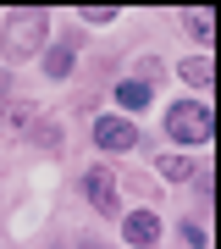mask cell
<instances>
[{
    "label": "cell",
    "instance_id": "8fae6325",
    "mask_svg": "<svg viewBox=\"0 0 221 249\" xmlns=\"http://www.w3.org/2000/svg\"><path fill=\"white\" fill-rule=\"evenodd\" d=\"M183 34H194L199 45H210V34H216V17H210V11H183Z\"/></svg>",
    "mask_w": 221,
    "mask_h": 249
},
{
    "label": "cell",
    "instance_id": "ba28073f",
    "mask_svg": "<svg viewBox=\"0 0 221 249\" xmlns=\"http://www.w3.org/2000/svg\"><path fill=\"white\" fill-rule=\"evenodd\" d=\"M150 83H144V78H122V83H116V106H122V111H144V106H150Z\"/></svg>",
    "mask_w": 221,
    "mask_h": 249
},
{
    "label": "cell",
    "instance_id": "5bb4252c",
    "mask_svg": "<svg viewBox=\"0 0 221 249\" xmlns=\"http://www.w3.org/2000/svg\"><path fill=\"white\" fill-rule=\"evenodd\" d=\"M78 249H111V244H94V238H83V244H78Z\"/></svg>",
    "mask_w": 221,
    "mask_h": 249
},
{
    "label": "cell",
    "instance_id": "3957f363",
    "mask_svg": "<svg viewBox=\"0 0 221 249\" xmlns=\"http://www.w3.org/2000/svg\"><path fill=\"white\" fill-rule=\"evenodd\" d=\"M122 238H127L133 249H155V244H160V216H155V211H127V216H122Z\"/></svg>",
    "mask_w": 221,
    "mask_h": 249
},
{
    "label": "cell",
    "instance_id": "5b68a950",
    "mask_svg": "<svg viewBox=\"0 0 221 249\" xmlns=\"http://www.w3.org/2000/svg\"><path fill=\"white\" fill-rule=\"evenodd\" d=\"M83 188H88V205H94L100 216H116L122 205H116V178H111V166H94L83 178Z\"/></svg>",
    "mask_w": 221,
    "mask_h": 249
},
{
    "label": "cell",
    "instance_id": "30bf717a",
    "mask_svg": "<svg viewBox=\"0 0 221 249\" xmlns=\"http://www.w3.org/2000/svg\"><path fill=\"white\" fill-rule=\"evenodd\" d=\"M155 166H160V178H171V183L194 178V160H188V155H155Z\"/></svg>",
    "mask_w": 221,
    "mask_h": 249
},
{
    "label": "cell",
    "instance_id": "7c38bea8",
    "mask_svg": "<svg viewBox=\"0 0 221 249\" xmlns=\"http://www.w3.org/2000/svg\"><path fill=\"white\" fill-rule=\"evenodd\" d=\"M183 238H188V249H204V244H210V232H204L199 222H183Z\"/></svg>",
    "mask_w": 221,
    "mask_h": 249
},
{
    "label": "cell",
    "instance_id": "7a4b0ae2",
    "mask_svg": "<svg viewBox=\"0 0 221 249\" xmlns=\"http://www.w3.org/2000/svg\"><path fill=\"white\" fill-rule=\"evenodd\" d=\"M166 133H171L177 144H210L216 111L204 106V100H177V106L166 111Z\"/></svg>",
    "mask_w": 221,
    "mask_h": 249
},
{
    "label": "cell",
    "instance_id": "52a82bcc",
    "mask_svg": "<svg viewBox=\"0 0 221 249\" xmlns=\"http://www.w3.org/2000/svg\"><path fill=\"white\" fill-rule=\"evenodd\" d=\"M34 116H39L34 100H6V111H0V127H6V133H22V127H34Z\"/></svg>",
    "mask_w": 221,
    "mask_h": 249
},
{
    "label": "cell",
    "instance_id": "9a60e30c",
    "mask_svg": "<svg viewBox=\"0 0 221 249\" xmlns=\"http://www.w3.org/2000/svg\"><path fill=\"white\" fill-rule=\"evenodd\" d=\"M0 89H6V78H0Z\"/></svg>",
    "mask_w": 221,
    "mask_h": 249
},
{
    "label": "cell",
    "instance_id": "9c48e42d",
    "mask_svg": "<svg viewBox=\"0 0 221 249\" xmlns=\"http://www.w3.org/2000/svg\"><path fill=\"white\" fill-rule=\"evenodd\" d=\"M177 72H183V78L194 83L199 94H204V89H210V83H216V67H210V55H204V50H199V55H188V61L177 67Z\"/></svg>",
    "mask_w": 221,
    "mask_h": 249
},
{
    "label": "cell",
    "instance_id": "8992f818",
    "mask_svg": "<svg viewBox=\"0 0 221 249\" xmlns=\"http://www.w3.org/2000/svg\"><path fill=\"white\" fill-rule=\"evenodd\" d=\"M78 45H83V34H67L61 45L44 55V78H67V72H72V50H78Z\"/></svg>",
    "mask_w": 221,
    "mask_h": 249
},
{
    "label": "cell",
    "instance_id": "6da1fadb",
    "mask_svg": "<svg viewBox=\"0 0 221 249\" xmlns=\"http://www.w3.org/2000/svg\"><path fill=\"white\" fill-rule=\"evenodd\" d=\"M44 34H50V17H44L39 6L11 11V17H6V34H0L6 61H28V55H39V50H44Z\"/></svg>",
    "mask_w": 221,
    "mask_h": 249
},
{
    "label": "cell",
    "instance_id": "277c9868",
    "mask_svg": "<svg viewBox=\"0 0 221 249\" xmlns=\"http://www.w3.org/2000/svg\"><path fill=\"white\" fill-rule=\"evenodd\" d=\"M94 144L100 150H133V144H138V127H133L127 116H100L94 122Z\"/></svg>",
    "mask_w": 221,
    "mask_h": 249
},
{
    "label": "cell",
    "instance_id": "4fadbf2b",
    "mask_svg": "<svg viewBox=\"0 0 221 249\" xmlns=\"http://www.w3.org/2000/svg\"><path fill=\"white\" fill-rule=\"evenodd\" d=\"M83 22H116V6H83Z\"/></svg>",
    "mask_w": 221,
    "mask_h": 249
}]
</instances>
